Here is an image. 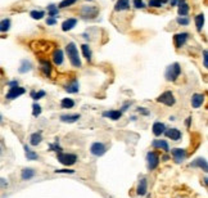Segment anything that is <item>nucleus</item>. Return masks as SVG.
I'll return each mask as SVG.
<instances>
[{
  "label": "nucleus",
  "mask_w": 208,
  "mask_h": 198,
  "mask_svg": "<svg viewBox=\"0 0 208 198\" xmlns=\"http://www.w3.org/2000/svg\"><path fill=\"white\" fill-rule=\"evenodd\" d=\"M134 7L136 9H143L145 7V4H144L143 0H134Z\"/></svg>",
  "instance_id": "38"
},
{
  "label": "nucleus",
  "mask_w": 208,
  "mask_h": 198,
  "mask_svg": "<svg viewBox=\"0 0 208 198\" xmlns=\"http://www.w3.org/2000/svg\"><path fill=\"white\" fill-rule=\"evenodd\" d=\"M164 133H166V137L170 138L171 140H179L181 138V133L177 129H170V130L164 131Z\"/></svg>",
  "instance_id": "15"
},
{
  "label": "nucleus",
  "mask_w": 208,
  "mask_h": 198,
  "mask_svg": "<svg viewBox=\"0 0 208 198\" xmlns=\"http://www.w3.org/2000/svg\"><path fill=\"white\" fill-rule=\"evenodd\" d=\"M41 140H43V135H41V131L34 133V134L30 137V144H31V145H37V144L41 143Z\"/></svg>",
  "instance_id": "21"
},
{
  "label": "nucleus",
  "mask_w": 208,
  "mask_h": 198,
  "mask_svg": "<svg viewBox=\"0 0 208 198\" xmlns=\"http://www.w3.org/2000/svg\"><path fill=\"white\" fill-rule=\"evenodd\" d=\"M48 10H49V17H54V16H57L58 14V7H55L54 4H50L49 7H48Z\"/></svg>",
  "instance_id": "35"
},
{
  "label": "nucleus",
  "mask_w": 208,
  "mask_h": 198,
  "mask_svg": "<svg viewBox=\"0 0 208 198\" xmlns=\"http://www.w3.org/2000/svg\"><path fill=\"white\" fill-rule=\"evenodd\" d=\"M66 51H67V56L69 58L71 65L73 67H81V59L78 57V50L76 48V44L75 43H68L67 46H66Z\"/></svg>",
  "instance_id": "1"
},
{
  "label": "nucleus",
  "mask_w": 208,
  "mask_h": 198,
  "mask_svg": "<svg viewBox=\"0 0 208 198\" xmlns=\"http://www.w3.org/2000/svg\"><path fill=\"white\" fill-rule=\"evenodd\" d=\"M10 28V19L5 18L0 22V32H7V31Z\"/></svg>",
  "instance_id": "30"
},
{
  "label": "nucleus",
  "mask_w": 208,
  "mask_h": 198,
  "mask_svg": "<svg viewBox=\"0 0 208 198\" xmlns=\"http://www.w3.org/2000/svg\"><path fill=\"white\" fill-rule=\"evenodd\" d=\"M190 121H191V117H189L188 120H186V126H189V125H190Z\"/></svg>",
  "instance_id": "46"
},
{
  "label": "nucleus",
  "mask_w": 208,
  "mask_h": 198,
  "mask_svg": "<svg viewBox=\"0 0 208 198\" xmlns=\"http://www.w3.org/2000/svg\"><path fill=\"white\" fill-rule=\"evenodd\" d=\"M138 111L141 113V114H145V116H148V114L150 113L149 111H147V108H143V107H140V108H138Z\"/></svg>",
  "instance_id": "44"
},
{
  "label": "nucleus",
  "mask_w": 208,
  "mask_h": 198,
  "mask_svg": "<svg viewBox=\"0 0 208 198\" xmlns=\"http://www.w3.org/2000/svg\"><path fill=\"white\" fill-rule=\"evenodd\" d=\"M189 13V5L186 4L185 0H179V14L180 17H184Z\"/></svg>",
  "instance_id": "20"
},
{
  "label": "nucleus",
  "mask_w": 208,
  "mask_h": 198,
  "mask_svg": "<svg viewBox=\"0 0 208 198\" xmlns=\"http://www.w3.org/2000/svg\"><path fill=\"white\" fill-rule=\"evenodd\" d=\"M157 2H158V3H161V4H164V3H167L168 0H157Z\"/></svg>",
  "instance_id": "47"
},
{
  "label": "nucleus",
  "mask_w": 208,
  "mask_h": 198,
  "mask_svg": "<svg viewBox=\"0 0 208 198\" xmlns=\"http://www.w3.org/2000/svg\"><path fill=\"white\" fill-rule=\"evenodd\" d=\"M190 166H196V167H199V169H202L204 172H207V170H208V165H207V161L204 160V158H196L193 163H190Z\"/></svg>",
  "instance_id": "18"
},
{
  "label": "nucleus",
  "mask_w": 208,
  "mask_h": 198,
  "mask_svg": "<svg viewBox=\"0 0 208 198\" xmlns=\"http://www.w3.org/2000/svg\"><path fill=\"white\" fill-rule=\"evenodd\" d=\"M203 65H204V67H208V53L206 49L203 50Z\"/></svg>",
  "instance_id": "41"
},
{
  "label": "nucleus",
  "mask_w": 208,
  "mask_h": 198,
  "mask_svg": "<svg viewBox=\"0 0 208 198\" xmlns=\"http://www.w3.org/2000/svg\"><path fill=\"white\" fill-rule=\"evenodd\" d=\"M189 39V34L188 32H181V34H176L173 36V40H175V45L176 48H181L186 41Z\"/></svg>",
  "instance_id": "8"
},
{
  "label": "nucleus",
  "mask_w": 208,
  "mask_h": 198,
  "mask_svg": "<svg viewBox=\"0 0 208 198\" xmlns=\"http://www.w3.org/2000/svg\"><path fill=\"white\" fill-rule=\"evenodd\" d=\"M152 145L154 148H159V149H163L164 152H168V144L166 140H153Z\"/></svg>",
  "instance_id": "23"
},
{
  "label": "nucleus",
  "mask_w": 208,
  "mask_h": 198,
  "mask_svg": "<svg viewBox=\"0 0 208 198\" xmlns=\"http://www.w3.org/2000/svg\"><path fill=\"white\" fill-rule=\"evenodd\" d=\"M203 25H204V16H203V14H198V16L195 17V26H196V30L202 31Z\"/></svg>",
  "instance_id": "29"
},
{
  "label": "nucleus",
  "mask_w": 208,
  "mask_h": 198,
  "mask_svg": "<svg viewBox=\"0 0 208 198\" xmlns=\"http://www.w3.org/2000/svg\"><path fill=\"white\" fill-rule=\"evenodd\" d=\"M180 74H181L180 65L179 63H172V65H170L167 68H166L164 77H166V80H168V81H175L180 76Z\"/></svg>",
  "instance_id": "2"
},
{
  "label": "nucleus",
  "mask_w": 208,
  "mask_h": 198,
  "mask_svg": "<svg viewBox=\"0 0 208 198\" xmlns=\"http://www.w3.org/2000/svg\"><path fill=\"white\" fill-rule=\"evenodd\" d=\"M35 170L34 169H23L22 170V174H21V178H22V180H30L32 179L35 176Z\"/></svg>",
  "instance_id": "22"
},
{
  "label": "nucleus",
  "mask_w": 208,
  "mask_h": 198,
  "mask_svg": "<svg viewBox=\"0 0 208 198\" xmlns=\"http://www.w3.org/2000/svg\"><path fill=\"white\" fill-rule=\"evenodd\" d=\"M0 154H2V147H0Z\"/></svg>",
  "instance_id": "50"
},
{
  "label": "nucleus",
  "mask_w": 208,
  "mask_h": 198,
  "mask_svg": "<svg viewBox=\"0 0 208 198\" xmlns=\"http://www.w3.org/2000/svg\"><path fill=\"white\" fill-rule=\"evenodd\" d=\"M78 118H80V114L78 113H76V114H62V116H60V121L68 122V123H73Z\"/></svg>",
  "instance_id": "17"
},
{
  "label": "nucleus",
  "mask_w": 208,
  "mask_h": 198,
  "mask_svg": "<svg viewBox=\"0 0 208 198\" xmlns=\"http://www.w3.org/2000/svg\"><path fill=\"white\" fill-rule=\"evenodd\" d=\"M8 85H9L10 88H13V86H18V81H16V80H14V81H10Z\"/></svg>",
  "instance_id": "45"
},
{
  "label": "nucleus",
  "mask_w": 208,
  "mask_h": 198,
  "mask_svg": "<svg viewBox=\"0 0 208 198\" xmlns=\"http://www.w3.org/2000/svg\"><path fill=\"white\" fill-rule=\"evenodd\" d=\"M157 102L164 104V106H167V107H172L175 104V102H176V99H175V97H173V94L171 91H164L157 98Z\"/></svg>",
  "instance_id": "4"
},
{
  "label": "nucleus",
  "mask_w": 208,
  "mask_h": 198,
  "mask_svg": "<svg viewBox=\"0 0 208 198\" xmlns=\"http://www.w3.org/2000/svg\"><path fill=\"white\" fill-rule=\"evenodd\" d=\"M149 7H152V8H161L162 4L158 3L157 0H149Z\"/></svg>",
  "instance_id": "39"
},
{
  "label": "nucleus",
  "mask_w": 208,
  "mask_h": 198,
  "mask_svg": "<svg viewBox=\"0 0 208 198\" xmlns=\"http://www.w3.org/2000/svg\"><path fill=\"white\" fill-rule=\"evenodd\" d=\"M171 153H172V156H173V158H175L176 162H182L185 160V157H186V152L182 148H173L171 151Z\"/></svg>",
  "instance_id": "9"
},
{
  "label": "nucleus",
  "mask_w": 208,
  "mask_h": 198,
  "mask_svg": "<svg viewBox=\"0 0 208 198\" xmlns=\"http://www.w3.org/2000/svg\"><path fill=\"white\" fill-rule=\"evenodd\" d=\"M147 192H148V181H147V179H141L139 181L138 188H136V193L139 196H145Z\"/></svg>",
  "instance_id": "12"
},
{
  "label": "nucleus",
  "mask_w": 208,
  "mask_h": 198,
  "mask_svg": "<svg viewBox=\"0 0 208 198\" xmlns=\"http://www.w3.org/2000/svg\"><path fill=\"white\" fill-rule=\"evenodd\" d=\"M25 93H26V89L21 88V86H13V88H10V89H9V91L7 93V99H9V100L17 99L18 97L23 95Z\"/></svg>",
  "instance_id": "6"
},
{
  "label": "nucleus",
  "mask_w": 208,
  "mask_h": 198,
  "mask_svg": "<svg viewBox=\"0 0 208 198\" xmlns=\"http://www.w3.org/2000/svg\"><path fill=\"white\" fill-rule=\"evenodd\" d=\"M103 116H104V117H109V118L113 120V121H117V120L121 118L122 112H121V111H117V109H112V111L104 112V113H103Z\"/></svg>",
  "instance_id": "11"
},
{
  "label": "nucleus",
  "mask_w": 208,
  "mask_h": 198,
  "mask_svg": "<svg viewBox=\"0 0 208 198\" xmlns=\"http://www.w3.org/2000/svg\"><path fill=\"white\" fill-rule=\"evenodd\" d=\"M203 102H204V95L203 94H193V97H191V106L194 107V108H199L202 104H203Z\"/></svg>",
  "instance_id": "10"
},
{
  "label": "nucleus",
  "mask_w": 208,
  "mask_h": 198,
  "mask_svg": "<svg viewBox=\"0 0 208 198\" xmlns=\"http://www.w3.org/2000/svg\"><path fill=\"white\" fill-rule=\"evenodd\" d=\"M177 23L179 25H182V26H188L189 25V18H185V17H177Z\"/></svg>",
  "instance_id": "37"
},
{
  "label": "nucleus",
  "mask_w": 208,
  "mask_h": 198,
  "mask_svg": "<svg viewBox=\"0 0 208 198\" xmlns=\"http://www.w3.org/2000/svg\"><path fill=\"white\" fill-rule=\"evenodd\" d=\"M176 2H177V0H172L171 4H172V5H175V4H176Z\"/></svg>",
  "instance_id": "48"
},
{
  "label": "nucleus",
  "mask_w": 208,
  "mask_h": 198,
  "mask_svg": "<svg viewBox=\"0 0 208 198\" xmlns=\"http://www.w3.org/2000/svg\"><path fill=\"white\" fill-rule=\"evenodd\" d=\"M60 106H62V108H66V109L73 108L75 107V100L71 99V98H63L60 102Z\"/></svg>",
  "instance_id": "24"
},
{
  "label": "nucleus",
  "mask_w": 208,
  "mask_h": 198,
  "mask_svg": "<svg viewBox=\"0 0 208 198\" xmlns=\"http://www.w3.org/2000/svg\"><path fill=\"white\" fill-rule=\"evenodd\" d=\"M40 63H41V70H43V72H44L46 76H49L50 72H51V66H50V63H49L48 60H45V59H41Z\"/></svg>",
  "instance_id": "27"
},
{
  "label": "nucleus",
  "mask_w": 208,
  "mask_h": 198,
  "mask_svg": "<svg viewBox=\"0 0 208 198\" xmlns=\"http://www.w3.org/2000/svg\"><path fill=\"white\" fill-rule=\"evenodd\" d=\"M76 3V0H62V2L59 3V5H58V8H67V7H71L72 4H75Z\"/></svg>",
  "instance_id": "34"
},
{
  "label": "nucleus",
  "mask_w": 208,
  "mask_h": 198,
  "mask_svg": "<svg viewBox=\"0 0 208 198\" xmlns=\"http://www.w3.org/2000/svg\"><path fill=\"white\" fill-rule=\"evenodd\" d=\"M78 90H80V85H78V82L75 80L72 84H69V85H67L66 86V91H68V93H71V94H75V93H78Z\"/></svg>",
  "instance_id": "26"
},
{
  "label": "nucleus",
  "mask_w": 208,
  "mask_h": 198,
  "mask_svg": "<svg viewBox=\"0 0 208 198\" xmlns=\"http://www.w3.org/2000/svg\"><path fill=\"white\" fill-rule=\"evenodd\" d=\"M30 16L32 17L34 19H41L45 16V13L43 12V10H32V12L30 13Z\"/></svg>",
  "instance_id": "33"
},
{
  "label": "nucleus",
  "mask_w": 208,
  "mask_h": 198,
  "mask_svg": "<svg viewBox=\"0 0 208 198\" xmlns=\"http://www.w3.org/2000/svg\"><path fill=\"white\" fill-rule=\"evenodd\" d=\"M129 8H130V2H129V0H117L116 7H114V9H116L117 12H121V10H127Z\"/></svg>",
  "instance_id": "19"
},
{
  "label": "nucleus",
  "mask_w": 208,
  "mask_h": 198,
  "mask_svg": "<svg viewBox=\"0 0 208 198\" xmlns=\"http://www.w3.org/2000/svg\"><path fill=\"white\" fill-rule=\"evenodd\" d=\"M152 130H153V134L155 135V137H159L161 134H163V133H164L166 126H164V123H162V122H154V123H153Z\"/></svg>",
  "instance_id": "14"
},
{
  "label": "nucleus",
  "mask_w": 208,
  "mask_h": 198,
  "mask_svg": "<svg viewBox=\"0 0 208 198\" xmlns=\"http://www.w3.org/2000/svg\"><path fill=\"white\" fill-rule=\"evenodd\" d=\"M46 95V93L44 91V90H40V91H35V90H32L31 91V98H32L34 100H39L40 98H44Z\"/></svg>",
  "instance_id": "32"
},
{
  "label": "nucleus",
  "mask_w": 208,
  "mask_h": 198,
  "mask_svg": "<svg viewBox=\"0 0 208 198\" xmlns=\"http://www.w3.org/2000/svg\"><path fill=\"white\" fill-rule=\"evenodd\" d=\"M76 25H77V19L76 18H68V19L64 21L63 23H62V30H63V31H69L73 27H76Z\"/></svg>",
  "instance_id": "13"
},
{
  "label": "nucleus",
  "mask_w": 208,
  "mask_h": 198,
  "mask_svg": "<svg viewBox=\"0 0 208 198\" xmlns=\"http://www.w3.org/2000/svg\"><path fill=\"white\" fill-rule=\"evenodd\" d=\"M55 172L57 174H73L75 172V170H63V169H60V170H55Z\"/></svg>",
  "instance_id": "42"
},
{
  "label": "nucleus",
  "mask_w": 208,
  "mask_h": 198,
  "mask_svg": "<svg viewBox=\"0 0 208 198\" xmlns=\"http://www.w3.org/2000/svg\"><path fill=\"white\" fill-rule=\"evenodd\" d=\"M58 161L64 166H72V165L76 163L77 156L73 154V153H62V152H59L58 153Z\"/></svg>",
  "instance_id": "3"
},
{
  "label": "nucleus",
  "mask_w": 208,
  "mask_h": 198,
  "mask_svg": "<svg viewBox=\"0 0 208 198\" xmlns=\"http://www.w3.org/2000/svg\"><path fill=\"white\" fill-rule=\"evenodd\" d=\"M53 62L57 65V66H60L63 63V51L60 49H55L54 53H53Z\"/></svg>",
  "instance_id": "16"
},
{
  "label": "nucleus",
  "mask_w": 208,
  "mask_h": 198,
  "mask_svg": "<svg viewBox=\"0 0 208 198\" xmlns=\"http://www.w3.org/2000/svg\"><path fill=\"white\" fill-rule=\"evenodd\" d=\"M81 49H82V54H84V57L90 62L91 60V50H90V46L87 45V44H84L81 46Z\"/></svg>",
  "instance_id": "31"
},
{
  "label": "nucleus",
  "mask_w": 208,
  "mask_h": 198,
  "mask_svg": "<svg viewBox=\"0 0 208 198\" xmlns=\"http://www.w3.org/2000/svg\"><path fill=\"white\" fill-rule=\"evenodd\" d=\"M50 149L54 151V152H60V151H62V148L58 145V139H57V143H55V144H50Z\"/></svg>",
  "instance_id": "40"
},
{
  "label": "nucleus",
  "mask_w": 208,
  "mask_h": 198,
  "mask_svg": "<svg viewBox=\"0 0 208 198\" xmlns=\"http://www.w3.org/2000/svg\"><path fill=\"white\" fill-rule=\"evenodd\" d=\"M90 152H91V154L97 156V157H102L103 154H106L107 147H106V145H104L103 143H100V142H95V143L91 144Z\"/></svg>",
  "instance_id": "5"
},
{
  "label": "nucleus",
  "mask_w": 208,
  "mask_h": 198,
  "mask_svg": "<svg viewBox=\"0 0 208 198\" xmlns=\"http://www.w3.org/2000/svg\"><path fill=\"white\" fill-rule=\"evenodd\" d=\"M147 161H148V169L149 170L157 169L158 165H159V157L155 152H149L147 154Z\"/></svg>",
  "instance_id": "7"
},
{
  "label": "nucleus",
  "mask_w": 208,
  "mask_h": 198,
  "mask_svg": "<svg viewBox=\"0 0 208 198\" xmlns=\"http://www.w3.org/2000/svg\"><path fill=\"white\" fill-rule=\"evenodd\" d=\"M55 23H57V19H55L54 17H48V19H46V25L51 26V25H55Z\"/></svg>",
  "instance_id": "43"
},
{
  "label": "nucleus",
  "mask_w": 208,
  "mask_h": 198,
  "mask_svg": "<svg viewBox=\"0 0 208 198\" xmlns=\"http://www.w3.org/2000/svg\"><path fill=\"white\" fill-rule=\"evenodd\" d=\"M25 153H26L27 160H30V161H34V160H37V158H39L37 153H35L34 151H31V149L27 147V145H25Z\"/></svg>",
  "instance_id": "28"
},
{
  "label": "nucleus",
  "mask_w": 208,
  "mask_h": 198,
  "mask_svg": "<svg viewBox=\"0 0 208 198\" xmlns=\"http://www.w3.org/2000/svg\"><path fill=\"white\" fill-rule=\"evenodd\" d=\"M32 114H34V117H39L41 114V107L39 106L37 103L32 104Z\"/></svg>",
  "instance_id": "36"
},
{
  "label": "nucleus",
  "mask_w": 208,
  "mask_h": 198,
  "mask_svg": "<svg viewBox=\"0 0 208 198\" xmlns=\"http://www.w3.org/2000/svg\"><path fill=\"white\" fill-rule=\"evenodd\" d=\"M2 121H3V117H2V116H0V122H2Z\"/></svg>",
  "instance_id": "49"
},
{
  "label": "nucleus",
  "mask_w": 208,
  "mask_h": 198,
  "mask_svg": "<svg viewBox=\"0 0 208 198\" xmlns=\"http://www.w3.org/2000/svg\"><path fill=\"white\" fill-rule=\"evenodd\" d=\"M31 68H32V65L30 63L28 60H26V59H23L22 62H21V67H19V74H25V72H28V71H31Z\"/></svg>",
  "instance_id": "25"
}]
</instances>
